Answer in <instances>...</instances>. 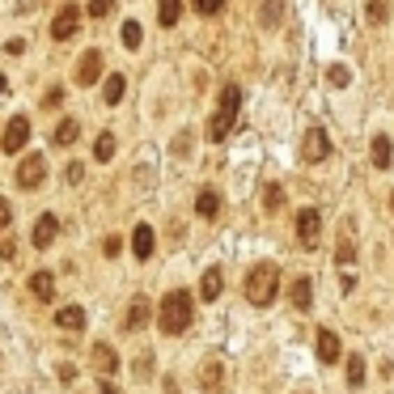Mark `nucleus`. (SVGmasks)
<instances>
[{"mask_svg":"<svg viewBox=\"0 0 394 394\" xmlns=\"http://www.w3.org/2000/svg\"><path fill=\"white\" fill-rule=\"evenodd\" d=\"M191 318H195L191 293L174 289V293H165V297H161V305H157V326H161L165 335H183V331L191 326Z\"/></svg>","mask_w":394,"mask_h":394,"instance_id":"nucleus-1","label":"nucleus"},{"mask_svg":"<svg viewBox=\"0 0 394 394\" xmlns=\"http://www.w3.org/2000/svg\"><path fill=\"white\" fill-rule=\"evenodd\" d=\"M275 293H280V267L275 263H255L250 271H246V297H250V305H271L275 301Z\"/></svg>","mask_w":394,"mask_h":394,"instance_id":"nucleus-2","label":"nucleus"},{"mask_svg":"<svg viewBox=\"0 0 394 394\" xmlns=\"http://www.w3.org/2000/svg\"><path fill=\"white\" fill-rule=\"evenodd\" d=\"M238 106H242V89H238V85H225V89H220V106H216V115H212V123H208V140H212V144H220L225 136L234 132Z\"/></svg>","mask_w":394,"mask_h":394,"instance_id":"nucleus-3","label":"nucleus"},{"mask_svg":"<svg viewBox=\"0 0 394 394\" xmlns=\"http://www.w3.org/2000/svg\"><path fill=\"white\" fill-rule=\"evenodd\" d=\"M301 157H305L310 165H318V161L331 157V136H326V128H310V132H305V140H301Z\"/></svg>","mask_w":394,"mask_h":394,"instance_id":"nucleus-4","label":"nucleus"},{"mask_svg":"<svg viewBox=\"0 0 394 394\" xmlns=\"http://www.w3.org/2000/svg\"><path fill=\"white\" fill-rule=\"evenodd\" d=\"M81 30V9L73 5V0H68V5H60V13H55V22H51V38H73Z\"/></svg>","mask_w":394,"mask_h":394,"instance_id":"nucleus-5","label":"nucleus"},{"mask_svg":"<svg viewBox=\"0 0 394 394\" xmlns=\"http://www.w3.org/2000/svg\"><path fill=\"white\" fill-rule=\"evenodd\" d=\"M297 238H301V246H318V238H322V216H318V208H301L297 212Z\"/></svg>","mask_w":394,"mask_h":394,"instance_id":"nucleus-6","label":"nucleus"},{"mask_svg":"<svg viewBox=\"0 0 394 394\" xmlns=\"http://www.w3.org/2000/svg\"><path fill=\"white\" fill-rule=\"evenodd\" d=\"M199 386H204V394H225V361L220 356H204Z\"/></svg>","mask_w":394,"mask_h":394,"instance_id":"nucleus-7","label":"nucleus"},{"mask_svg":"<svg viewBox=\"0 0 394 394\" xmlns=\"http://www.w3.org/2000/svg\"><path fill=\"white\" fill-rule=\"evenodd\" d=\"M43 179H47V161H43V157H26V161L17 165V187H22V191H38Z\"/></svg>","mask_w":394,"mask_h":394,"instance_id":"nucleus-8","label":"nucleus"},{"mask_svg":"<svg viewBox=\"0 0 394 394\" xmlns=\"http://www.w3.org/2000/svg\"><path fill=\"white\" fill-rule=\"evenodd\" d=\"M26 140H30V119H26V115H13L9 128H5V140H0V144H5V153H22Z\"/></svg>","mask_w":394,"mask_h":394,"instance_id":"nucleus-9","label":"nucleus"},{"mask_svg":"<svg viewBox=\"0 0 394 394\" xmlns=\"http://www.w3.org/2000/svg\"><path fill=\"white\" fill-rule=\"evenodd\" d=\"M98 77H102V51L98 47H89L85 55H81V64H77V85H98Z\"/></svg>","mask_w":394,"mask_h":394,"instance_id":"nucleus-10","label":"nucleus"},{"mask_svg":"<svg viewBox=\"0 0 394 394\" xmlns=\"http://www.w3.org/2000/svg\"><path fill=\"white\" fill-rule=\"evenodd\" d=\"M55 234H60V220H55L51 212H43V216L34 220V234H30V242L43 250V246H51V242H55Z\"/></svg>","mask_w":394,"mask_h":394,"instance_id":"nucleus-11","label":"nucleus"},{"mask_svg":"<svg viewBox=\"0 0 394 394\" xmlns=\"http://www.w3.org/2000/svg\"><path fill=\"white\" fill-rule=\"evenodd\" d=\"M318 361L322 365H340V335L335 331H318Z\"/></svg>","mask_w":394,"mask_h":394,"instance_id":"nucleus-12","label":"nucleus"},{"mask_svg":"<svg viewBox=\"0 0 394 394\" xmlns=\"http://www.w3.org/2000/svg\"><path fill=\"white\" fill-rule=\"evenodd\" d=\"M220 289H225V271H220V267H208V271L199 275V297H204V301H216Z\"/></svg>","mask_w":394,"mask_h":394,"instance_id":"nucleus-13","label":"nucleus"},{"mask_svg":"<svg viewBox=\"0 0 394 394\" xmlns=\"http://www.w3.org/2000/svg\"><path fill=\"white\" fill-rule=\"evenodd\" d=\"M153 246H157L153 225H136V234H132V255H136V259H153Z\"/></svg>","mask_w":394,"mask_h":394,"instance_id":"nucleus-14","label":"nucleus"},{"mask_svg":"<svg viewBox=\"0 0 394 394\" xmlns=\"http://www.w3.org/2000/svg\"><path fill=\"white\" fill-rule=\"evenodd\" d=\"M55 326H60V331H85V310L81 305H64L60 314H55Z\"/></svg>","mask_w":394,"mask_h":394,"instance_id":"nucleus-15","label":"nucleus"},{"mask_svg":"<svg viewBox=\"0 0 394 394\" xmlns=\"http://www.w3.org/2000/svg\"><path fill=\"white\" fill-rule=\"evenodd\" d=\"M149 314H153L149 297H144V293H140V297H132V305H128V331H140V326L149 322Z\"/></svg>","mask_w":394,"mask_h":394,"instance_id":"nucleus-16","label":"nucleus"},{"mask_svg":"<svg viewBox=\"0 0 394 394\" xmlns=\"http://www.w3.org/2000/svg\"><path fill=\"white\" fill-rule=\"evenodd\" d=\"M30 293H34L38 301H51V297H55V275H51V271H34V275H30Z\"/></svg>","mask_w":394,"mask_h":394,"instance_id":"nucleus-17","label":"nucleus"},{"mask_svg":"<svg viewBox=\"0 0 394 394\" xmlns=\"http://www.w3.org/2000/svg\"><path fill=\"white\" fill-rule=\"evenodd\" d=\"M77 136H81V123H77V119H60V123H55V132H51V140L60 144V149L77 144Z\"/></svg>","mask_w":394,"mask_h":394,"instance_id":"nucleus-18","label":"nucleus"},{"mask_svg":"<svg viewBox=\"0 0 394 394\" xmlns=\"http://www.w3.org/2000/svg\"><path fill=\"white\" fill-rule=\"evenodd\" d=\"M293 305H297V310H310V305H314V285H310V275H297V280H293Z\"/></svg>","mask_w":394,"mask_h":394,"instance_id":"nucleus-19","label":"nucleus"},{"mask_svg":"<svg viewBox=\"0 0 394 394\" xmlns=\"http://www.w3.org/2000/svg\"><path fill=\"white\" fill-rule=\"evenodd\" d=\"M390 161H394L390 136H373V165H377V170H390Z\"/></svg>","mask_w":394,"mask_h":394,"instance_id":"nucleus-20","label":"nucleus"},{"mask_svg":"<svg viewBox=\"0 0 394 394\" xmlns=\"http://www.w3.org/2000/svg\"><path fill=\"white\" fill-rule=\"evenodd\" d=\"M93 365H98L102 373H115V369H119V356H115V348H110V344H93Z\"/></svg>","mask_w":394,"mask_h":394,"instance_id":"nucleus-21","label":"nucleus"},{"mask_svg":"<svg viewBox=\"0 0 394 394\" xmlns=\"http://www.w3.org/2000/svg\"><path fill=\"white\" fill-rule=\"evenodd\" d=\"M123 89H128V81H123L119 73H110V77H106V89H102L106 106H119V102H123Z\"/></svg>","mask_w":394,"mask_h":394,"instance_id":"nucleus-22","label":"nucleus"},{"mask_svg":"<svg viewBox=\"0 0 394 394\" xmlns=\"http://www.w3.org/2000/svg\"><path fill=\"white\" fill-rule=\"evenodd\" d=\"M183 17V0H157V22L161 26H174Z\"/></svg>","mask_w":394,"mask_h":394,"instance_id":"nucleus-23","label":"nucleus"},{"mask_svg":"<svg viewBox=\"0 0 394 394\" xmlns=\"http://www.w3.org/2000/svg\"><path fill=\"white\" fill-rule=\"evenodd\" d=\"M280 13H285V5H280V0H259V22H263L267 30L280 22Z\"/></svg>","mask_w":394,"mask_h":394,"instance_id":"nucleus-24","label":"nucleus"},{"mask_svg":"<svg viewBox=\"0 0 394 394\" xmlns=\"http://www.w3.org/2000/svg\"><path fill=\"white\" fill-rule=\"evenodd\" d=\"M195 212H199V216H216V212H220V195H216V191H199V195H195Z\"/></svg>","mask_w":394,"mask_h":394,"instance_id":"nucleus-25","label":"nucleus"},{"mask_svg":"<svg viewBox=\"0 0 394 394\" xmlns=\"http://www.w3.org/2000/svg\"><path fill=\"white\" fill-rule=\"evenodd\" d=\"M110 157H115V136H110V132H102L98 140H93V161H110Z\"/></svg>","mask_w":394,"mask_h":394,"instance_id":"nucleus-26","label":"nucleus"},{"mask_svg":"<svg viewBox=\"0 0 394 394\" xmlns=\"http://www.w3.org/2000/svg\"><path fill=\"white\" fill-rule=\"evenodd\" d=\"M144 43V34H140V22H123V47L128 51H136Z\"/></svg>","mask_w":394,"mask_h":394,"instance_id":"nucleus-27","label":"nucleus"},{"mask_svg":"<svg viewBox=\"0 0 394 394\" xmlns=\"http://www.w3.org/2000/svg\"><path fill=\"white\" fill-rule=\"evenodd\" d=\"M326 81H331V85H335V89H344V85H348V81H352V73H348V68H344V64H331V68H326Z\"/></svg>","mask_w":394,"mask_h":394,"instance_id":"nucleus-28","label":"nucleus"},{"mask_svg":"<svg viewBox=\"0 0 394 394\" xmlns=\"http://www.w3.org/2000/svg\"><path fill=\"white\" fill-rule=\"evenodd\" d=\"M361 381H365V361H361V356H348V386L356 390Z\"/></svg>","mask_w":394,"mask_h":394,"instance_id":"nucleus-29","label":"nucleus"},{"mask_svg":"<svg viewBox=\"0 0 394 394\" xmlns=\"http://www.w3.org/2000/svg\"><path fill=\"white\" fill-rule=\"evenodd\" d=\"M386 17H390V0H369V22L381 26Z\"/></svg>","mask_w":394,"mask_h":394,"instance_id":"nucleus-30","label":"nucleus"},{"mask_svg":"<svg viewBox=\"0 0 394 394\" xmlns=\"http://www.w3.org/2000/svg\"><path fill=\"white\" fill-rule=\"evenodd\" d=\"M153 377V352H140L136 356V381H149Z\"/></svg>","mask_w":394,"mask_h":394,"instance_id":"nucleus-31","label":"nucleus"},{"mask_svg":"<svg viewBox=\"0 0 394 394\" xmlns=\"http://www.w3.org/2000/svg\"><path fill=\"white\" fill-rule=\"evenodd\" d=\"M352 259H356V250H352V238L344 234V238H340V259H335V263H340V267H348Z\"/></svg>","mask_w":394,"mask_h":394,"instance_id":"nucleus-32","label":"nucleus"},{"mask_svg":"<svg viewBox=\"0 0 394 394\" xmlns=\"http://www.w3.org/2000/svg\"><path fill=\"white\" fill-rule=\"evenodd\" d=\"M263 204H267V212H275L280 204H285V191H280V187L271 183V187H267V195H263Z\"/></svg>","mask_w":394,"mask_h":394,"instance_id":"nucleus-33","label":"nucleus"},{"mask_svg":"<svg viewBox=\"0 0 394 394\" xmlns=\"http://www.w3.org/2000/svg\"><path fill=\"white\" fill-rule=\"evenodd\" d=\"M220 9H225V0H195V13H204V17H212Z\"/></svg>","mask_w":394,"mask_h":394,"instance_id":"nucleus-34","label":"nucleus"},{"mask_svg":"<svg viewBox=\"0 0 394 394\" xmlns=\"http://www.w3.org/2000/svg\"><path fill=\"white\" fill-rule=\"evenodd\" d=\"M115 9V0H89V17H106Z\"/></svg>","mask_w":394,"mask_h":394,"instance_id":"nucleus-35","label":"nucleus"},{"mask_svg":"<svg viewBox=\"0 0 394 394\" xmlns=\"http://www.w3.org/2000/svg\"><path fill=\"white\" fill-rule=\"evenodd\" d=\"M9 220H13V208H9L5 199H0V234H5V229H9Z\"/></svg>","mask_w":394,"mask_h":394,"instance_id":"nucleus-36","label":"nucleus"},{"mask_svg":"<svg viewBox=\"0 0 394 394\" xmlns=\"http://www.w3.org/2000/svg\"><path fill=\"white\" fill-rule=\"evenodd\" d=\"M13 255H17V242L5 238V242H0V259H13Z\"/></svg>","mask_w":394,"mask_h":394,"instance_id":"nucleus-37","label":"nucleus"},{"mask_svg":"<svg viewBox=\"0 0 394 394\" xmlns=\"http://www.w3.org/2000/svg\"><path fill=\"white\" fill-rule=\"evenodd\" d=\"M64 179H68V183H81V179H85V170H81V165L73 161V165H68V170H64Z\"/></svg>","mask_w":394,"mask_h":394,"instance_id":"nucleus-38","label":"nucleus"},{"mask_svg":"<svg viewBox=\"0 0 394 394\" xmlns=\"http://www.w3.org/2000/svg\"><path fill=\"white\" fill-rule=\"evenodd\" d=\"M5 51H9V55H22V51H26V43H22V38H9V43H5Z\"/></svg>","mask_w":394,"mask_h":394,"instance_id":"nucleus-39","label":"nucleus"},{"mask_svg":"<svg viewBox=\"0 0 394 394\" xmlns=\"http://www.w3.org/2000/svg\"><path fill=\"white\" fill-rule=\"evenodd\" d=\"M60 102H64V89H60V85H55V89L47 93V106H60Z\"/></svg>","mask_w":394,"mask_h":394,"instance_id":"nucleus-40","label":"nucleus"},{"mask_svg":"<svg viewBox=\"0 0 394 394\" xmlns=\"http://www.w3.org/2000/svg\"><path fill=\"white\" fill-rule=\"evenodd\" d=\"M0 93H9V81H5V77H0Z\"/></svg>","mask_w":394,"mask_h":394,"instance_id":"nucleus-41","label":"nucleus"},{"mask_svg":"<svg viewBox=\"0 0 394 394\" xmlns=\"http://www.w3.org/2000/svg\"><path fill=\"white\" fill-rule=\"evenodd\" d=\"M102 394H119V390H115V386H102Z\"/></svg>","mask_w":394,"mask_h":394,"instance_id":"nucleus-42","label":"nucleus"},{"mask_svg":"<svg viewBox=\"0 0 394 394\" xmlns=\"http://www.w3.org/2000/svg\"><path fill=\"white\" fill-rule=\"evenodd\" d=\"M390 208H394V195H390Z\"/></svg>","mask_w":394,"mask_h":394,"instance_id":"nucleus-43","label":"nucleus"}]
</instances>
